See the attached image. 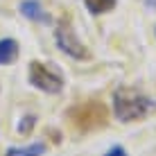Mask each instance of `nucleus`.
I'll return each mask as SVG.
<instances>
[{
	"label": "nucleus",
	"instance_id": "f257e3e1",
	"mask_svg": "<svg viewBox=\"0 0 156 156\" xmlns=\"http://www.w3.org/2000/svg\"><path fill=\"white\" fill-rule=\"evenodd\" d=\"M113 111L120 122H133L156 111V102L138 93L136 88H118L113 95Z\"/></svg>",
	"mask_w": 156,
	"mask_h": 156
},
{
	"label": "nucleus",
	"instance_id": "f03ea898",
	"mask_svg": "<svg viewBox=\"0 0 156 156\" xmlns=\"http://www.w3.org/2000/svg\"><path fill=\"white\" fill-rule=\"evenodd\" d=\"M55 39H57L59 50L66 52L68 57L77 59V61H84V59H88V50H86L84 43L77 39V34H75L73 25L68 23V20H61V23L57 25V30H55Z\"/></svg>",
	"mask_w": 156,
	"mask_h": 156
},
{
	"label": "nucleus",
	"instance_id": "7ed1b4c3",
	"mask_svg": "<svg viewBox=\"0 0 156 156\" xmlns=\"http://www.w3.org/2000/svg\"><path fill=\"white\" fill-rule=\"evenodd\" d=\"M27 75H30V84L36 86V88L43 90V93H48V95L61 93V88H63V79L59 77L57 73H52L48 66L39 63V61H32L30 63Z\"/></svg>",
	"mask_w": 156,
	"mask_h": 156
},
{
	"label": "nucleus",
	"instance_id": "20e7f679",
	"mask_svg": "<svg viewBox=\"0 0 156 156\" xmlns=\"http://www.w3.org/2000/svg\"><path fill=\"white\" fill-rule=\"evenodd\" d=\"M18 9L27 20H36V23H45L48 20V14L43 12V5L39 0H23L18 5Z\"/></svg>",
	"mask_w": 156,
	"mask_h": 156
},
{
	"label": "nucleus",
	"instance_id": "39448f33",
	"mask_svg": "<svg viewBox=\"0 0 156 156\" xmlns=\"http://www.w3.org/2000/svg\"><path fill=\"white\" fill-rule=\"evenodd\" d=\"M18 57V43L14 39H0V66H9Z\"/></svg>",
	"mask_w": 156,
	"mask_h": 156
},
{
	"label": "nucleus",
	"instance_id": "423d86ee",
	"mask_svg": "<svg viewBox=\"0 0 156 156\" xmlns=\"http://www.w3.org/2000/svg\"><path fill=\"white\" fill-rule=\"evenodd\" d=\"M45 154V145L43 143H32L25 147H9L5 156H43Z\"/></svg>",
	"mask_w": 156,
	"mask_h": 156
},
{
	"label": "nucleus",
	"instance_id": "0eeeda50",
	"mask_svg": "<svg viewBox=\"0 0 156 156\" xmlns=\"http://www.w3.org/2000/svg\"><path fill=\"white\" fill-rule=\"evenodd\" d=\"M84 5L88 7V12L90 14H106V12H111V9L115 7V0H84Z\"/></svg>",
	"mask_w": 156,
	"mask_h": 156
},
{
	"label": "nucleus",
	"instance_id": "6e6552de",
	"mask_svg": "<svg viewBox=\"0 0 156 156\" xmlns=\"http://www.w3.org/2000/svg\"><path fill=\"white\" fill-rule=\"evenodd\" d=\"M32 127H34V115H25L18 125V133H27Z\"/></svg>",
	"mask_w": 156,
	"mask_h": 156
},
{
	"label": "nucleus",
	"instance_id": "1a4fd4ad",
	"mask_svg": "<svg viewBox=\"0 0 156 156\" xmlns=\"http://www.w3.org/2000/svg\"><path fill=\"white\" fill-rule=\"evenodd\" d=\"M104 156H127V152L120 147V145H115V147H111V149H109V152H106Z\"/></svg>",
	"mask_w": 156,
	"mask_h": 156
}]
</instances>
